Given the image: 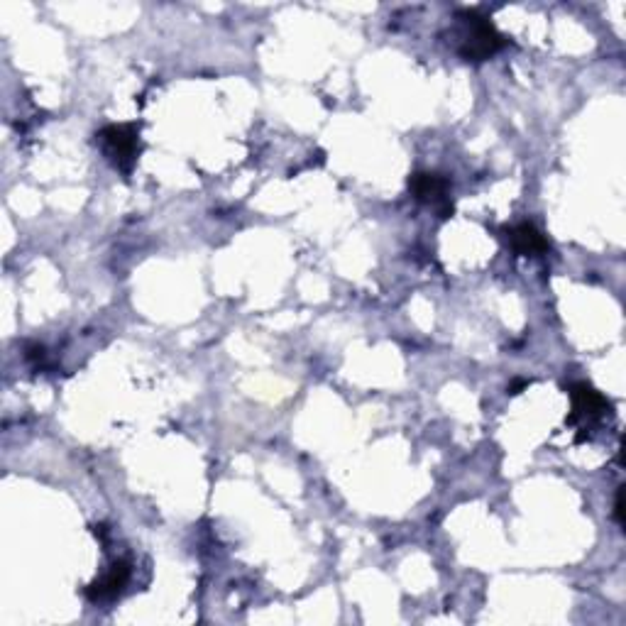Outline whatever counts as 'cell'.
Segmentation results:
<instances>
[{
  "mask_svg": "<svg viewBox=\"0 0 626 626\" xmlns=\"http://www.w3.org/2000/svg\"><path fill=\"white\" fill-rule=\"evenodd\" d=\"M455 18L460 25L458 54L465 62H485L507 45V37L480 10H460Z\"/></svg>",
  "mask_w": 626,
  "mask_h": 626,
  "instance_id": "6da1fadb",
  "label": "cell"
},
{
  "mask_svg": "<svg viewBox=\"0 0 626 626\" xmlns=\"http://www.w3.org/2000/svg\"><path fill=\"white\" fill-rule=\"evenodd\" d=\"M98 137V145L106 152V157L111 159L113 167L120 172L130 174V169L135 167L137 157L142 152L140 142V125L135 123H120V125H106Z\"/></svg>",
  "mask_w": 626,
  "mask_h": 626,
  "instance_id": "7a4b0ae2",
  "label": "cell"
},
{
  "mask_svg": "<svg viewBox=\"0 0 626 626\" xmlns=\"http://www.w3.org/2000/svg\"><path fill=\"white\" fill-rule=\"evenodd\" d=\"M409 191L419 203H433L438 218L446 221L453 216V201H450V181L436 172H414L409 177Z\"/></svg>",
  "mask_w": 626,
  "mask_h": 626,
  "instance_id": "3957f363",
  "label": "cell"
},
{
  "mask_svg": "<svg viewBox=\"0 0 626 626\" xmlns=\"http://www.w3.org/2000/svg\"><path fill=\"white\" fill-rule=\"evenodd\" d=\"M568 394L570 399H573V411H570L568 416V424H578V421H582L585 426H592L595 421L612 414V404H609L592 384L573 382L568 387Z\"/></svg>",
  "mask_w": 626,
  "mask_h": 626,
  "instance_id": "277c9868",
  "label": "cell"
},
{
  "mask_svg": "<svg viewBox=\"0 0 626 626\" xmlns=\"http://www.w3.org/2000/svg\"><path fill=\"white\" fill-rule=\"evenodd\" d=\"M130 575H133V568H130L128 560H115L106 575H101V578L93 580L91 585L86 587V597H89L91 602L113 600V597H118L120 592L125 590V585L130 582Z\"/></svg>",
  "mask_w": 626,
  "mask_h": 626,
  "instance_id": "5b68a950",
  "label": "cell"
},
{
  "mask_svg": "<svg viewBox=\"0 0 626 626\" xmlns=\"http://www.w3.org/2000/svg\"><path fill=\"white\" fill-rule=\"evenodd\" d=\"M507 243L516 255H546L548 240L534 223H516L507 230Z\"/></svg>",
  "mask_w": 626,
  "mask_h": 626,
  "instance_id": "8992f818",
  "label": "cell"
},
{
  "mask_svg": "<svg viewBox=\"0 0 626 626\" xmlns=\"http://www.w3.org/2000/svg\"><path fill=\"white\" fill-rule=\"evenodd\" d=\"M614 519L619 526H624V485L617 487V497H614Z\"/></svg>",
  "mask_w": 626,
  "mask_h": 626,
  "instance_id": "52a82bcc",
  "label": "cell"
},
{
  "mask_svg": "<svg viewBox=\"0 0 626 626\" xmlns=\"http://www.w3.org/2000/svg\"><path fill=\"white\" fill-rule=\"evenodd\" d=\"M524 387H529V382H526V380H516V382L512 384V387H509V394H519Z\"/></svg>",
  "mask_w": 626,
  "mask_h": 626,
  "instance_id": "ba28073f",
  "label": "cell"
}]
</instances>
